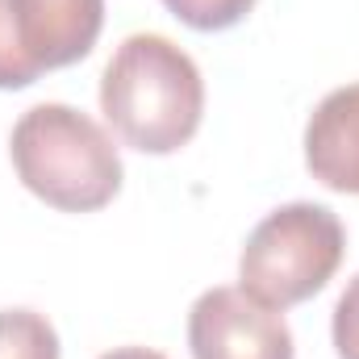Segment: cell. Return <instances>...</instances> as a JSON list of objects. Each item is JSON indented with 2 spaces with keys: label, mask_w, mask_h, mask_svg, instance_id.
<instances>
[{
  "label": "cell",
  "mask_w": 359,
  "mask_h": 359,
  "mask_svg": "<svg viewBox=\"0 0 359 359\" xmlns=\"http://www.w3.org/2000/svg\"><path fill=\"white\" fill-rule=\"evenodd\" d=\"M100 113L126 147L142 155H172L201 130L205 80L172 38L134 34L100 76Z\"/></svg>",
  "instance_id": "obj_1"
},
{
  "label": "cell",
  "mask_w": 359,
  "mask_h": 359,
  "mask_svg": "<svg viewBox=\"0 0 359 359\" xmlns=\"http://www.w3.org/2000/svg\"><path fill=\"white\" fill-rule=\"evenodd\" d=\"M17 180L63 213L104 209L121 188V155L104 126L72 104H34L8 138Z\"/></svg>",
  "instance_id": "obj_2"
},
{
  "label": "cell",
  "mask_w": 359,
  "mask_h": 359,
  "mask_svg": "<svg viewBox=\"0 0 359 359\" xmlns=\"http://www.w3.org/2000/svg\"><path fill=\"white\" fill-rule=\"evenodd\" d=\"M343 251H347V230L339 213L313 201L280 205L251 230L243 247L238 259L243 292L284 313L288 305H301L330 284V276L343 264Z\"/></svg>",
  "instance_id": "obj_3"
},
{
  "label": "cell",
  "mask_w": 359,
  "mask_h": 359,
  "mask_svg": "<svg viewBox=\"0 0 359 359\" xmlns=\"http://www.w3.org/2000/svg\"><path fill=\"white\" fill-rule=\"evenodd\" d=\"M104 25V0H0V88H29L42 72L72 67Z\"/></svg>",
  "instance_id": "obj_4"
},
{
  "label": "cell",
  "mask_w": 359,
  "mask_h": 359,
  "mask_svg": "<svg viewBox=\"0 0 359 359\" xmlns=\"http://www.w3.org/2000/svg\"><path fill=\"white\" fill-rule=\"evenodd\" d=\"M192 359H292L284 313L251 301L243 288H209L188 313Z\"/></svg>",
  "instance_id": "obj_5"
},
{
  "label": "cell",
  "mask_w": 359,
  "mask_h": 359,
  "mask_svg": "<svg viewBox=\"0 0 359 359\" xmlns=\"http://www.w3.org/2000/svg\"><path fill=\"white\" fill-rule=\"evenodd\" d=\"M305 168L334 192L359 196V84L334 88L305 126Z\"/></svg>",
  "instance_id": "obj_6"
},
{
  "label": "cell",
  "mask_w": 359,
  "mask_h": 359,
  "mask_svg": "<svg viewBox=\"0 0 359 359\" xmlns=\"http://www.w3.org/2000/svg\"><path fill=\"white\" fill-rule=\"evenodd\" d=\"M0 359H59L55 326L34 309H0Z\"/></svg>",
  "instance_id": "obj_7"
},
{
  "label": "cell",
  "mask_w": 359,
  "mask_h": 359,
  "mask_svg": "<svg viewBox=\"0 0 359 359\" xmlns=\"http://www.w3.org/2000/svg\"><path fill=\"white\" fill-rule=\"evenodd\" d=\"M163 4L172 8V17H180L188 29H201V34L230 29L255 8V0H163Z\"/></svg>",
  "instance_id": "obj_8"
},
{
  "label": "cell",
  "mask_w": 359,
  "mask_h": 359,
  "mask_svg": "<svg viewBox=\"0 0 359 359\" xmlns=\"http://www.w3.org/2000/svg\"><path fill=\"white\" fill-rule=\"evenodd\" d=\"M334 351L339 359H359V276L347 280L334 305Z\"/></svg>",
  "instance_id": "obj_9"
},
{
  "label": "cell",
  "mask_w": 359,
  "mask_h": 359,
  "mask_svg": "<svg viewBox=\"0 0 359 359\" xmlns=\"http://www.w3.org/2000/svg\"><path fill=\"white\" fill-rule=\"evenodd\" d=\"M100 359H168V355H159L151 347H117V351H109V355H100Z\"/></svg>",
  "instance_id": "obj_10"
}]
</instances>
